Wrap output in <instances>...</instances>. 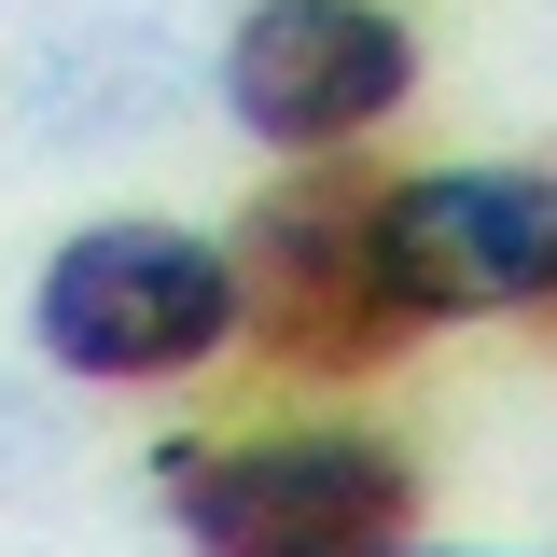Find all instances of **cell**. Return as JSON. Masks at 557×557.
<instances>
[{
  "label": "cell",
  "instance_id": "5",
  "mask_svg": "<svg viewBox=\"0 0 557 557\" xmlns=\"http://www.w3.org/2000/svg\"><path fill=\"white\" fill-rule=\"evenodd\" d=\"M391 293L418 321L460 307H544L557 293V168H446V182H391Z\"/></svg>",
  "mask_w": 557,
  "mask_h": 557
},
{
  "label": "cell",
  "instance_id": "3",
  "mask_svg": "<svg viewBox=\"0 0 557 557\" xmlns=\"http://www.w3.org/2000/svg\"><path fill=\"white\" fill-rule=\"evenodd\" d=\"M28 321L70 376H182L237 335V251H209L182 223H98L42 265Z\"/></svg>",
  "mask_w": 557,
  "mask_h": 557
},
{
  "label": "cell",
  "instance_id": "6",
  "mask_svg": "<svg viewBox=\"0 0 557 557\" xmlns=\"http://www.w3.org/2000/svg\"><path fill=\"white\" fill-rule=\"evenodd\" d=\"M530 321H544V335H557V293H544V307H530Z\"/></svg>",
  "mask_w": 557,
  "mask_h": 557
},
{
  "label": "cell",
  "instance_id": "4",
  "mask_svg": "<svg viewBox=\"0 0 557 557\" xmlns=\"http://www.w3.org/2000/svg\"><path fill=\"white\" fill-rule=\"evenodd\" d=\"M405 84H418V42L376 0H265L223 57V98L265 153H348Z\"/></svg>",
  "mask_w": 557,
  "mask_h": 557
},
{
  "label": "cell",
  "instance_id": "1",
  "mask_svg": "<svg viewBox=\"0 0 557 557\" xmlns=\"http://www.w3.org/2000/svg\"><path fill=\"white\" fill-rule=\"evenodd\" d=\"M376 223H391V168H293L278 196H251V223H237V321H251L265 362L376 376V362H405L432 335L391 293Z\"/></svg>",
  "mask_w": 557,
  "mask_h": 557
},
{
  "label": "cell",
  "instance_id": "2",
  "mask_svg": "<svg viewBox=\"0 0 557 557\" xmlns=\"http://www.w3.org/2000/svg\"><path fill=\"white\" fill-rule=\"evenodd\" d=\"M196 557H405L418 474L391 432H251L153 460Z\"/></svg>",
  "mask_w": 557,
  "mask_h": 557
}]
</instances>
